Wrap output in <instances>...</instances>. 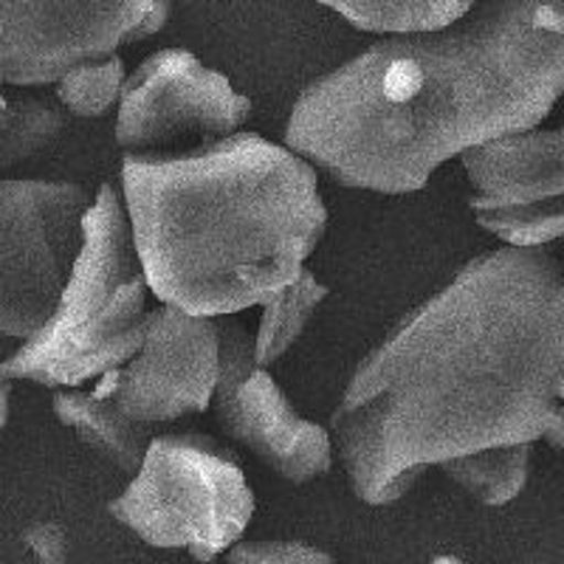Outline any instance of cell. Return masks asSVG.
I'll list each match as a JSON object with an SVG mask.
<instances>
[{"instance_id": "8992f818", "label": "cell", "mask_w": 564, "mask_h": 564, "mask_svg": "<svg viewBox=\"0 0 564 564\" xmlns=\"http://www.w3.org/2000/svg\"><path fill=\"white\" fill-rule=\"evenodd\" d=\"M90 200L70 181L0 178V336L26 341L52 319Z\"/></svg>"}, {"instance_id": "30bf717a", "label": "cell", "mask_w": 564, "mask_h": 564, "mask_svg": "<svg viewBox=\"0 0 564 564\" xmlns=\"http://www.w3.org/2000/svg\"><path fill=\"white\" fill-rule=\"evenodd\" d=\"M460 164L475 220L502 246L547 249L564 238V124L497 139Z\"/></svg>"}, {"instance_id": "277c9868", "label": "cell", "mask_w": 564, "mask_h": 564, "mask_svg": "<svg viewBox=\"0 0 564 564\" xmlns=\"http://www.w3.org/2000/svg\"><path fill=\"white\" fill-rule=\"evenodd\" d=\"M150 280L141 265L122 189L102 184L85 212L83 246L52 319L0 370L9 381L70 390L133 359L148 334Z\"/></svg>"}, {"instance_id": "ffe728a7", "label": "cell", "mask_w": 564, "mask_h": 564, "mask_svg": "<svg viewBox=\"0 0 564 564\" xmlns=\"http://www.w3.org/2000/svg\"><path fill=\"white\" fill-rule=\"evenodd\" d=\"M542 441H545L547 446H553V449L564 452V401H558V404L553 406L551 421H547Z\"/></svg>"}, {"instance_id": "e0dca14e", "label": "cell", "mask_w": 564, "mask_h": 564, "mask_svg": "<svg viewBox=\"0 0 564 564\" xmlns=\"http://www.w3.org/2000/svg\"><path fill=\"white\" fill-rule=\"evenodd\" d=\"M124 83V63L119 54L105 59H90V63L70 68L57 83V102L63 105L65 113L79 116V119H99L108 113L113 105L122 99Z\"/></svg>"}, {"instance_id": "ba28073f", "label": "cell", "mask_w": 564, "mask_h": 564, "mask_svg": "<svg viewBox=\"0 0 564 564\" xmlns=\"http://www.w3.org/2000/svg\"><path fill=\"white\" fill-rule=\"evenodd\" d=\"M212 410L220 432L282 480L308 486L334 468L330 430L300 415L269 367L257 365L254 336L238 316L220 319V376Z\"/></svg>"}, {"instance_id": "5bb4252c", "label": "cell", "mask_w": 564, "mask_h": 564, "mask_svg": "<svg viewBox=\"0 0 564 564\" xmlns=\"http://www.w3.org/2000/svg\"><path fill=\"white\" fill-rule=\"evenodd\" d=\"M367 34H412L443 29L466 18L477 0H319Z\"/></svg>"}, {"instance_id": "7a4b0ae2", "label": "cell", "mask_w": 564, "mask_h": 564, "mask_svg": "<svg viewBox=\"0 0 564 564\" xmlns=\"http://www.w3.org/2000/svg\"><path fill=\"white\" fill-rule=\"evenodd\" d=\"M564 97V0H477L452 26L390 34L296 97L285 144L322 175L417 193L468 150L539 128Z\"/></svg>"}, {"instance_id": "ac0fdd59", "label": "cell", "mask_w": 564, "mask_h": 564, "mask_svg": "<svg viewBox=\"0 0 564 564\" xmlns=\"http://www.w3.org/2000/svg\"><path fill=\"white\" fill-rule=\"evenodd\" d=\"M226 564H334V556L308 542H238L226 553Z\"/></svg>"}, {"instance_id": "7402d4cb", "label": "cell", "mask_w": 564, "mask_h": 564, "mask_svg": "<svg viewBox=\"0 0 564 564\" xmlns=\"http://www.w3.org/2000/svg\"><path fill=\"white\" fill-rule=\"evenodd\" d=\"M170 12H173V0H155V29H164L170 20Z\"/></svg>"}, {"instance_id": "2e32d148", "label": "cell", "mask_w": 564, "mask_h": 564, "mask_svg": "<svg viewBox=\"0 0 564 564\" xmlns=\"http://www.w3.org/2000/svg\"><path fill=\"white\" fill-rule=\"evenodd\" d=\"M68 113L59 102L18 94L0 102V170H12L37 159L63 139Z\"/></svg>"}, {"instance_id": "d4e9b609", "label": "cell", "mask_w": 564, "mask_h": 564, "mask_svg": "<svg viewBox=\"0 0 564 564\" xmlns=\"http://www.w3.org/2000/svg\"><path fill=\"white\" fill-rule=\"evenodd\" d=\"M0 83H3V79H0ZM0 102H3V94H0Z\"/></svg>"}, {"instance_id": "603a6c76", "label": "cell", "mask_w": 564, "mask_h": 564, "mask_svg": "<svg viewBox=\"0 0 564 564\" xmlns=\"http://www.w3.org/2000/svg\"><path fill=\"white\" fill-rule=\"evenodd\" d=\"M432 564H466V562H460L457 556H437Z\"/></svg>"}, {"instance_id": "4fadbf2b", "label": "cell", "mask_w": 564, "mask_h": 564, "mask_svg": "<svg viewBox=\"0 0 564 564\" xmlns=\"http://www.w3.org/2000/svg\"><path fill=\"white\" fill-rule=\"evenodd\" d=\"M533 443H511L471 452L441 466V471L486 508H502L525 491Z\"/></svg>"}, {"instance_id": "52a82bcc", "label": "cell", "mask_w": 564, "mask_h": 564, "mask_svg": "<svg viewBox=\"0 0 564 564\" xmlns=\"http://www.w3.org/2000/svg\"><path fill=\"white\" fill-rule=\"evenodd\" d=\"M251 102L226 74L184 48L150 54L124 83L116 144L133 155H170L238 135Z\"/></svg>"}, {"instance_id": "9c48e42d", "label": "cell", "mask_w": 564, "mask_h": 564, "mask_svg": "<svg viewBox=\"0 0 564 564\" xmlns=\"http://www.w3.org/2000/svg\"><path fill=\"white\" fill-rule=\"evenodd\" d=\"M155 32V0H0V79L57 85Z\"/></svg>"}, {"instance_id": "3957f363", "label": "cell", "mask_w": 564, "mask_h": 564, "mask_svg": "<svg viewBox=\"0 0 564 564\" xmlns=\"http://www.w3.org/2000/svg\"><path fill=\"white\" fill-rule=\"evenodd\" d=\"M122 200L150 291L209 319L285 289L327 226L319 170L246 130L184 153H124Z\"/></svg>"}, {"instance_id": "d6986e66", "label": "cell", "mask_w": 564, "mask_h": 564, "mask_svg": "<svg viewBox=\"0 0 564 564\" xmlns=\"http://www.w3.org/2000/svg\"><path fill=\"white\" fill-rule=\"evenodd\" d=\"M23 545L32 551L37 564H68V533L59 522L43 520L23 531Z\"/></svg>"}, {"instance_id": "8fae6325", "label": "cell", "mask_w": 564, "mask_h": 564, "mask_svg": "<svg viewBox=\"0 0 564 564\" xmlns=\"http://www.w3.org/2000/svg\"><path fill=\"white\" fill-rule=\"evenodd\" d=\"M220 376V319L186 314L161 302L150 311L144 345L133 359L105 376L130 417L164 426L209 410Z\"/></svg>"}, {"instance_id": "9a60e30c", "label": "cell", "mask_w": 564, "mask_h": 564, "mask_svg": "<svg viewBox=\"0 0 564 564\" xmlns=\"http://www.w3.org/2000/svg\"><path fill=\"white\" fill-rule=\"evenodd\" d=\"M327 300V285L311 269H302L296 280L263 302V316L254 334L257 365L274 367L300 341L308 322Z\"/></svg>"}, {"instance_id": "7c38bea8", "label": "cell", "mask_w": 564, "mask_h": 564, "mask_svg": "<svg viewBox=\"0 0 564 564\" xmlns=\"http://www.w3.org/2000/svg\"><path fill=\"white\" fill-rule=\"evenodd\" d=\"M52 410L63 426H68L88 449L110 463L116 471L133 477L141 460L148 455L150 443L159 435V426L130 417L119 406L113 392L99 384L94 392L59 390L52 401Z\"/></svg>"}, {"instance_id": "6da1fadb", "label": "cell", "mask_w": 564, "mask_h": 564, "mask_svg": "<svg viewBox=\"0 0 564 564\" xmlns=\"http://www.w3.org/2000/svg\"><path fill=\"white\" fill-rule=\"evenodd\" d=\"M562 370L564 265L486 251L356 367L330 421L336 460L365 506H392L446 460L542 441Z\"/></svg>"}, {"instance_id": "5b68a950", "label": "cell", "mask_w": 564, "mask_h": 564, "mask_svg": "<svg viewBox=\"0 0 564 564\" xmlns=\"http://www.w3.org/2000/svg\"><path fill=\"white\" fill-rule=\"evenodd\" d=\"M110 517L141 542L215 562L243 539L254 494L238 457L198 432H159Z\"/></svg>"}, {"instance_id": "cb8c5ba5", "label": "cell", "mask_w": 564, "mask_h": 564, "mask_svg": "<svg viewBox=\"0 0 564 564\" xmlns=\"http://www.w3.org/2000/svg\"><path fill=\"white\" fill-rule=\"evenodd\" d=\"M558 401H564V370H562V384H558Z\"/></svg>"}, {"instance_id": "44dd1931", "label": "cell", "mask_w": 564, "mask_h": 564, "mask_svg": "<svg viewBox=\"0 0 564 564\" xmlns=\"http://www.w3.org/2000/svg\"><path fill=\"white\" fill-rule=\"evenodd\" d=\"M9 395H12V381L3 376L0 370V430L7 426V417H9Z\"/></svg>"}]
</instances>
